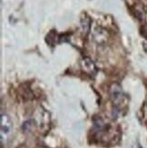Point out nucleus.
I'll use <instances>...</instances> for the list:
<instances>
[{
    "mask_svg": "<svg viewBox=\"0 0 147 148\" xmlns=\"http://www.w3.org/2000/svg\"><path fill=\"white\" fill-rule=\"evenodd\" d=\"M12 130V121L8 114L1 115V139L8 136Z\"/></svg>",
    "mask_w": 147,
    "mask_h": 148,
    "instance_id": "obj_1",
    "label": "nucleus"
},
{
    "mask_svg": "<svg viewBox=\"0 0 147 148\" xmlns=\"http://www.w3.org/2000/svg\"><path fill=\"white\" fill-rule=\"evenodd\" d=\"M111 96L113 101L117 104L123 98V92L122 89L118 85H113L111 87Z\"/></svg>",
    "mask_w": 147,
    "mask_h": 148,
    "instance_id": "obj_2",
    "label": "nucleus"
}]
</instances>
